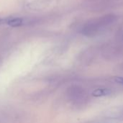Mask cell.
I'll list each match as a JSON object with an SVG mask.
<instances>
[{
    "mask_svg": "<svg viewBox=\"0 0 123 123\" xmlns=\"http://www.w3.org/2000/svg\"><path fill=\"white\" fill-rule=\"evenodd\" d=\"M115 16L110 14L89 22L82 28V33L87 36L94 35L105 27H107V25L112 23L115 20Z\"/></svg>",
    "mask_w": 123,
    "mask_h": 123,
    "instance_id": "cell-1",
    "label": "cell"
},
{
    "mask_svg": "<svg viewBox=\"0 0 123 123\" xmlns=\"http://www.w3.org/2000/svg\"><path fill=\"white\" fill-rule=\"evenodd\" d=\"M84 91L82 88H80L79 86H72L69 89L68 92V95L70 97V99L75 102H79L84 99Z\"/></svg>",
    "mask_w": 123,
    "mask_h": 123,
    "instance_id": "cell-2",
    "label": "cell"
},
{
    "mask_svg": "<svg viewBox=\"0 0 123 123\" xmlns=\"http://www.w3.org/2000/svg\"><path fill=\"white\" fill-rule=\"evenodd\" d=\"M54 0H41L32 2L31 4H27V6L32 9H43L50 5H54Z\"/></svg>",
    "mask_w": 123,
    "mask_h": 123,
    "instance_id": "cell-3",
    "label": "cell"
},
{
    "mask_svg": "<svg viewBox=\"0 0 123 123\" xmlns=\"http://www.w3.org/2000/svg\"><path fill=\"white\" fill-rule=\"evenodd\" d=\"M112 91L109 88H99L92 92V96L94 97H103L111 95Z\"/></svg>",
    "mask_w": 123,
    "mask_h": 123,
    "instance_id": "cell-4",
    "label": "cell"
},
{
    "mask_svg": "<svg viewBox=\"0 0 123 123\" xmlns=\"http://www.w3.org/2000/svg\"><path fill=\"white\" fill-rule=\"evenodd\" d=\"M24 23H25V19L23 18L11 17V18H10V19H9L7 25H9L11 27H17L22 26V25H24Z\"/></svg>",
    "mask_w": 123,
    "mask_h": 123,
    "instance_id": "cell-5",
    "label": "cell"
},
{
    "mask_svg": "<svg viewBox=\"0 0 123 123\" xmlns=\"http://www.w3.org/2000/svg\"><path fill=\"white\" fill-rule=\"evenodd\" d=\"M11 17H4V18H0V25H4V24H8Z\"/></svg>",
    "mask_w": 123,
    "mask_h": 123,
    "instance_id": "cell-6",
    "label": "cell"
},
{
    "mask_svg": "<svg viewBox=\"0 0 123 123\" xmlns=\"http://www.w3.org/2000/svg\"><path fill=\"white\" fill-rule=\"evenodd\" d=\"M115 81L117 84L123 86V76H117V77H115Z\"/></svg>",
    "mask_w": 123,
    "mask_h": 123,
    "instance_id": "cell-7",
    "label": "cell"
}]
</instances>
